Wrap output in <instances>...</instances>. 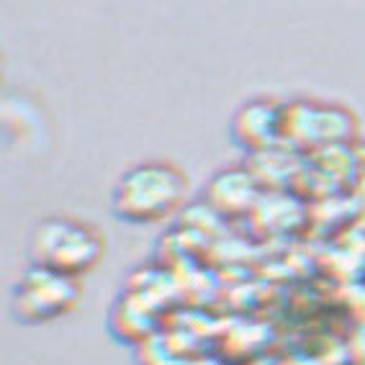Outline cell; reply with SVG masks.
<instances>
[{"mask_svg": "<svg viewBox=\"0 0 365 365\" xmlns=\"http://www.w3.org/2000/svg\"><path fill=\"white\" fill-rule=\"evenodd\" d=\"M188 175L178 165L168 160H142L121 170L113 180L108 206L121 224L150 227L175 216L188 198Z\"/></svg>", "mask_w": 365, "mask_h": 365, "instance_id": "cell-1", "label": "cell"}, {"mask_svg": "<svg viewBox=\"0 0 365 365\" xmlns=\"http://www.w3.org/2000/svg\"><path fill=\"white\" fill-rule=\"evenodd\" d=\"M26 257L31 265L83 281L106 257V237L88 219L67 214L44 216L29 235Z\"/></svg>", "mask_w": 365, "mask_h": 365, "instance_id": "cell-2", "label": "cell"}, {"mask_svg": "<svg viewBox=\"0 0 365 365\" xmlns=\"http://www.w3.org/2000/svg\"><path fill=\"white\" fill-rule=\"evenodd\" d=\"M80 301L83 281L26 262V267L11 283L8 312L19 324L41 327L72 314Z\"/></svg>", "mask_w": 365, "mask_h": 365, "instance_id": "cell-3", "label": "cell"}, {"mask_svg": "<svg viewBox=\"0 0 365 365\" xmlns=\"http://www.w3.org/2000/svg\"><path fill=\"white\" fill-rule=\"evenodd\" d=\"M358 137V116L342 103L296 98L286 103L283 144L294 150H329Z\"/></svg>", "mask_w": 365, "mask_h": 365, "instance_id": "cell-4", "label": "cell"}, {"mask_svg": "<svg viewBox=\"0 0 365 365\" xmlns=\"http://www.w3.org/2000/svg\"><path fill=\"white\" fill-rule=\"evenodd\" d=\"M283 116L286 103L273 96H255L240 103L229 118V137L240 150L257 155L283 144Z\"/></svg>", "mask_w": 365, "mask_h": 365, "instance_id": "cell-5", "label": "cell"}, {"mask_svg": "<svg viewBox=\"0 0 365 365\" xmlns=\"http://www.w3.org/2000/svg\"><path fill=\"white\" fill-rule=\"evenodd\" d=\"M262 185L257 178L250 173V168H222L219 173L209 178L203 188V201L209 203V209L227 219L247 216L260 206Z\"/></svg>", "mask_w": 365, "mask_h": 365, "instance_id": "cell-6", "label": "cell"}]
</instances>
